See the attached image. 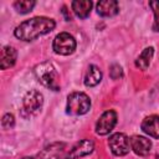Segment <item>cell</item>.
<instances>
[{
  "instance_id": "52a82bcc",
  "label": "cell",
  "mask_w": 159,
  "mask_h": 159,
  "mask_svg": "<svg viewBox=\"0 0 159 159\" xmlns=\"http://www.w3.org/2000/svg\"><path fill=\"white\" fill-rule=\"evenodd\" d=\"M116 124H117V113L112 109L106 111L102 113V116L98 118L96 123V133L99 135H106L114 128Z\"/></svg>"
},
{
  "instance_id": "8fae6325",
  "label": "cell",
  "mask_w": 159,
  "mask_h": 159,
  "mask_svg": "<svg viewBox=\"0 0 159 159\" xmlns=\"http://www.w3.org/2000/svg\"><path fill=\"white\" fill-rule=\"evenodd\" d=\"M140 128L149 137L159 139V117L158 116L153 114V116L145 117L142 122Z\"/></svg>"
},
{
  "instance_id": "3957f363",
  "label": "cell",
  "mask_w": 159,
  "mask_h": 159,
  "mask_svg": "<svg viewBox=\"0 0 159 159\" xmlns=\"http://www.w3.org/2000/svg\"><path fill=\"white\" fill-rule=\"evenodd\" d=\"M91 108V99L83 92H73L67 97L66 112L72 116L86 114Z\"/></svg>"
},
{
  "instance_id": "e0dca14e",
  "label": "cell",
  "mask_w": 159,
  "mask_h": 159,
  "mask_svg": "<svg viewBox=\"0 0 159 159\" xmlns=\"http://www.w3.org/2000/svg\"><path fill=\"white\" fill-rule=\"evenodd\" d=\"M35 5H36V1H34V0H17V1L14 2L15 10L17 12H20V14H27V12H30L34 9Z\"/></svg>"
},
{
  "instance_id": "ffe728a7",
  "label": "cell",
  "mask_w": 159,
  "mask_h": 159,
  "mask_svg": "<svg viewBox=\"0 0 159 159\" xmlns=\"http://www.w3.org/2000/svg\"><path fill=\"white\" fill-rule=\"evenodd\" d=\"M14 124H15V118H14V116H12L11 113L4 114L2 119H1V125H2V128H4V129H11V128L14 127Z\"/></svg>"
},
{
  "instance_id": "9a60e30c",
  "label": "cell",
  "mask_w": 159,
  "mask_h": 159,
  "mask_svg": "<svg viewBox=\"0 0 159 159\" xmlns=\"http://www.w3.org/2000/svg\"><path fill=\"white\" fill-rule=\"evenodd\" d=\"M102 81V72L96 65H89L86 75H84V86L94 87Z\"/></svg>"
},
{
  "instance_id": "2e32d148",
  "label": "cell",
  "mask_w": 159,
  "mask_h": 159,
  "mask_svg": "<svg viewBox=\"0 0 159 159\" xmlns=\"http://www.w3.org/2000/svg\"><path fill=\"white\" fill-rule=\"evenodd\" d=\"M153 53H154V48L150 46V47H147V48H144V51L137 57V60H135V67H138L139 70H147L148 68V66H149V63H150V60H152V57H153Z\"/></svg>"
},
{
  "instance_id": "277c9868",
  "label": "cell",
  "mask_w": 159,
  "mask_h": 159,
  "mask_svg": "<svg viewBox=\"0 0 159 159\" xmlns=\"http://www.w3.org/2000/svg\"><path fill=\"white\" fill-rule=\"evenodd\" d=\"M52 48L57 55L68 56L76 50V40L68 32H61L53 39Z\"/></svg>"
},
{
  "instance_id": "ac0fdd59",
  "label": "cell",
  "mask_w": 159,
  "mask_h": 159,
  "mask_svg": "<svg viewBox=\"0 0 159 159\" xmlns=\"http://www.w3.org/2000/svg\"><path fill=\"white\" fill-rule=\"evenodd\" d=\"M149 6L154 12V24L152 29L153 31L159 32V1H149Z\"/></svg>"
},
{
  "instance_id": "5b68a950",
  "label": "cell",
  "mask_w": 159,
  "mask_h": 159,
  "mask_svg": "<svg viewBox=\"0 0 159 159\" xmlns=\"http://www.w3.org/2000/svg\"><path fill=\"white\" fill-rule=\"evenodd\" d=\"M43 104V96L41 92L36 89L29 91L22 99V111L26 112L29 116H35L41 111Z\"/></svg>"
},
{
  "instance_id": "7c38bea8",
  "label": "cell",
  "mask_w": 159,
  "mask_h": 159,
  "mask_svg": "<svg viewBox=\"0 0 159 159\" xmlns=\"http://www.w3.org/2000/svg\"><path fill=\"white\" fill-rule=\"evenodd\" d=\"M96 7H97L98 15H101L102 17H112V16H116L118 14V11H119V6H118V2L116 0L99 1Z\"/></svg>"
},
{
  "instance_id": "30bf717a",
  "label": "cell",
  "mask_w": 159,
  "mask_h": 159,
  "mask_svg": "<svg viewBox=\"0 0 159 159\" xmlns=\"http://www.w3.org/2000/svg\"><path fill=\"white\" fill-rule=\"evenodd\" d=\"M130 148L132 150L140 157H145L150 153V148H152V142L142 135H133L130 139Z\"/></svg>"
},
{
  "instance_id": "7a4b0ae2",
  "label": "cell",
  "mask_w": 159,
  "mask_h": 159,
  "mask_svg": "<svg viewBox=\"0 0 159 159\" xmlns=\"http://www.w3.org/2000/svg\"><path fill=\"white\" fill-rule=\"evenodd\" d=\"M34 72L37 81L41 84H43L46 88L52 91H60V76L52 63L50 62L39 63L35 67Z\"/></svg>"
},
{
  "instance_id": "ba28073f",
  "label": "cell",
  "mask_w": 159,
  "mask_h": 159,
  "mask_svg": "<svg viewBox=\"0 0 159 159\" xmlns=\"http://www.w3.org/2000/svg\"><path fill=\"white\" fill-rule=\"evenodd\" d=\"M66 144L65 143H52L45 147L40 153V159H66Z\"/></svg>"
},
{
  "instance_id": "8992f818",
  "label": "cell",
  "mask_w": 159,
  "mask_h": 159,
  "mask_svg": "<svg viewBox=\"0 0 159 159\" xmlns=\"http://www.w3.org/2000/svg\"><path fill=\"white\" fill-rule=\"evenodd\" d=\"M112 153L117 157L127 155L130 150V140L124 133H114L108 139Z\"/></svg>"
},
{
  "instance_id": "4fadbf2b",
  "label": "cell",
  "mask_w": 159,
  "mask_h": 159,
  "mask_svg": "<svg viewBox=\"0 0 159 159\" xmlns=\"http://www.w3.org/2000/svg\"><path fill=\"white\" fill-rule=\"evenodd\" d=\"M17 58V52L12 46H4L1 50V61H0V67L1 70L10 68L15 65Z\"/></svg>"
},
{
  "instance_id": "5bb4252c",
  "label": "cell",
  "mask_w": 159,
  "mask_h": 159,
  "mask_svg": "<svg viewBox=\"0 0 159 159\" xmlns=\"http://www.w3.org/2000/svg\"><path fill=\"white\" fill-rule=\"evenodd\" d=\"M92 1L89 0H75L72 1L71 6L72 10L75 12V15L80 19H86L88 17V15L91 14V9H92Z\"/></svg>"
},
{
  "instance_id": "9c48e42d",
  "label": "cell",
  "mask_w": 159,
  "mask_h": 159,
  "mask_svg": "<svg viewBox=\"0 0 159 159\" xmlns=\"http://www.w3.org/2000/svg\"><path fill=\"white\" fill-rule=\"evenodd\" d=\"M93 149H94V144H93L92 140H89V139H82V140L77 142L71 148V150L67 153L66 159H77V158L88 155V154H91L93 152Z\"/></svg>"
},
{
  "instance_id": "6da1fadb",
  "label": "cell",
  "mask_w": 159,
  "mask_h": 159,
  "mask_svg": "<svg viewBox=\"0 0 159 159\" xmlns=\"http://www.w3.org/2000/svg\"><path fill=\"white\" fill-rule=\"evenodd\" d=\"M56 26V22L45 16H36L29 20H25L17 25L14 30V35L22 41H32L41 35L51 32Z\"/></svg>"
},
{
  "instance_id": "7402d4cb",
  "label": "cell",
  "mask_w": 159,
  "mask_h": 159,
  "mask_svg": "<svg viewBox=\"0 0 159 159\" xmlns=\"http://www.w3.org/2000/svg\"><path fill=\"white\" fill-rule=\"evenodd\" d=\"M21 159H35L34 157H24V158H21Z\"/></svg>"
},
{
  "instance_id": "44dd1931",
  "label": "cell",
  "mask_w": 159,
  "mask_h": 159,
  "mask_svg": "<svg viewBox=\"0 0 159 159\" xmlns=\"http://www.w3.org/2000/svg\"><path fill=\"white\" fill-rule=\"evenodd\" d=\"M62 12H63V15H65L66 21H70V20H71V16H70V14L67 12V7H66V6H63V7H62Z\"/></svg>"
},
{
  "instance_id": "d6986e66",
  "label": "cell",
  "mask_w": 159,
  "mask_h": 159,
  "mask_svg": "<svg viewBox=\"0 0 159 159\" xmlns=\"http://www.w3.org/2000/svg\"><path fill=\"white\" fill-rule=\"evenodd\" d=\"M109 76L112 80H118L123 76V70L118 63H113L109 67Z\"/></svg>"
}]
</instances>
